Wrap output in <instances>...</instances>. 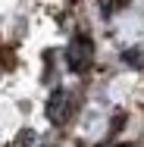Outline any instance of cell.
Segmentation results:
<instances>
[{"mask_svg": "<svg viewBox=\"0 0 144 147\" xmlns=\"http://www.w3.org/2000/svg\"><path fill=\"white\" fill-rule=\"evenodd\" d=\"M88 63H91V41L82 38V34H75L69 41V47H66V66L72 72H85Z\"/></svg>", "mask_w": 144, "mask_h": 147, "instance_id": "6da1fadb", "label": "cell"}, {"mask_svg": "<svg viewBox=\"0 0 144 147\" xmlns=\"http://www.w3.org/2000/svg\"><path fill=\"white\" fill-rule=\"evenodd\" d=\"M72 113V94L69 91H53L50 94V100H47V119L50 122H66Z\"/></svg>", "mask_w": 144, "mask_h": 147, "instance_id": "7a4b0ae2", "label": "cell"}, {"mask_svg": "<svg viewBox=\"0 0 144 147\" xmlns=\"http://www.w3.org/2000/svg\"><path fill=\"white\" fill-rule=\"evenodd\" d=\"M122 59H125L128 66H141V63H144V59H141V53H138V50H125V53H122Z\"/></svg>", "mask_w": 144, "mask_h": 147, "instance_id": "3957f363", "label": "cell"}, {"mask_svg": "<svg viewBox=\"0 0 144 147\" xmlns=\"http://www.w3.org/2000/svg\"><path fill=\"white\" fill-rule=\"evenodd\" d=\"M19 144H34V131H22L19 135Z\"/></svg>", "mask_w": 144, "mask_h": 147, "instance_id": "277c9868", "label": "cell"}, {"mask_svg": "<svg viewBox=\"0 0 144 147\" xmlns=\"http://www.w3.org/2000/svg\"><path fill=\"white\" fill-rule=\"evenodd\" d=\"M100 3H103V6H107V3H110V0H100Z\"/></svg>", "mask_w": 144, "mask_h": 147, "instance_id": "5b68a950", "label": "cell"}]
</instances>
